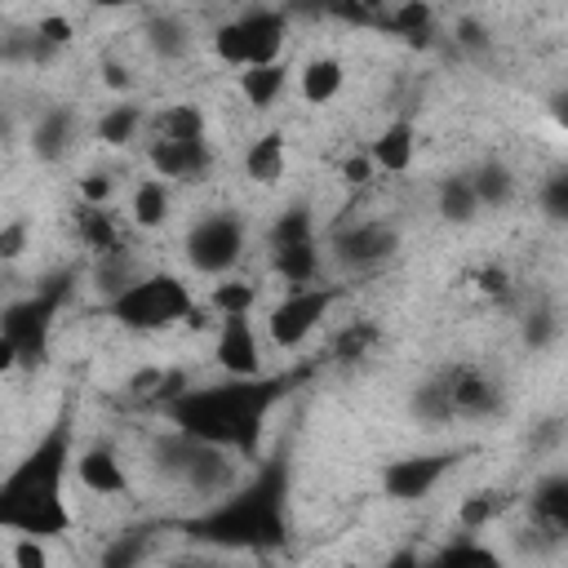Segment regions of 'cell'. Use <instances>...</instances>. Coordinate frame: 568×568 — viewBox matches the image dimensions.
Returning a JSON list of instances; mask_svg holds the SVG:
<instances>
[{"mask_svg": "<svg viewBox=\"0 0 568 568\" xmlns=\"http://www.w3.org/2000/svg\"><path fill=\"white\" fill-rule=\"evenodd\" d=\"M315 373V364H297L284 373H262V377H226L213 386H191L186 395H178L164 417L173 430H182L186 439L226 448L235 457H257L262 453V430L266 417L275 413V404H284L306 377Z\"/></svg>", "mask_w": 568, "mask_h": 568, "instance_id": "6da1fadb", "label": "cell"}, {"mask_svg": "<svg viewBox=\"0 0 568 568\" xmlns=\"http://www.w3.org/2000/svg\"><path fill=\"white\" fill-rule=\"evenodd\" d=\"M75 470V426L71 408L53 417V426L13 462L0 479V528L13 537L53 541L71 532L67 475Z\"/></svg>", "mask_w": 568, "mask_h": 568, "instance_id": "7a4b0ae2", "label": "cell"}, {"mask_svg": "<svg viewBox=\"0 0 568 568\" xmlns=\"http://www.w3.org/2000/svg\"><path fill=\"white\" fill-rule=\"evenodd\" d=\"M195 546L213 550H280L288 546V453H275L257 466L248 484L204 506L200 515L178 524Z\"/></svg>", "mask_w": 568, "mask_h": 568, "instance_id": "3957f363", "label": "cell"}, {"mask_svg": "<svg viewBox=\"0 0 568 568\" xmlns=\"http://www.w3.org/2000/svg\"><path fill=\"white\" fill-rule=\"evenodd\" d=\"M75 280H80L75 266H58L31 293L4 302V311H0V368H40L49 359V342H53L62 306L75 293Z\"/></svg>", "mask_w": 568, "mask_h": 568, "instance_id": "277c9868", "label": "cell"}, {"mask_svg": "<svg viewBox=\"0 0 568 568\" xmlns=\"http://www.w3.org/2000/svg\"><path fill=\"white\" fill-rule=\"evenodd\" d=\"M422 426H453V422H488L506 408L501 382L479 364H444L413 386L408 399Z\"/></svg>", "mask_w": 568, "mask_h": 568, "instance_id": "5b68a950", "label": "cell"}, {"mask_svg": "<svg viewBox=\"0 0 568 568\" xmlns=\"http://www.w3.org/2000/svg\"><path fill=\"white\" fill-rule=\"evenodd\" d=\"M106 320H115L129 333H164L178 324H195L200 306L186 280H178L173 271H146L133 288H124L120 297L102 302Z\"/></svg>", "mask_w": 568, "mask_h": 568, "instance_id": "8992f818", "label": "cell"}, {"mask_svg": "<svg viewBox=\"0 0 568 568\" xmlns=\"http://www.w3.org/2000/svg\"><path fill=\"white\" fill-rule=\"evenodd\" d=\"M151 462H155V470H160L164 479H173V484L186 488L191 497H204L209 506L240 488L235 453L213 448V444H200V439H186L182 430L160 435V439L151 444Z\"/></svg>", "mask_w": 568, "mask_h": 568, "instance_id": "52a82bcc", "label": "cell"}, {"mask_svg": "<svg viewBox=\"0 0 568 568\" xmlns=\"http://www.w3.org/2000/svg\"><path fill=\"white\" fill-rule=\"evenodd\" d=\"M284 36H288V13L271 4H253L213 31V58L235 71L271 67L284 53Z\"/></svg>", "mask_w": 568, "mask_h": 568, "instance_id": "ba28073f", "label": "cell"}, {"mask_svg": "<svg viewBox=\"0 0 568 568\" xmlns=\"http://www.w3.org/2000/svg\"><path fill=\"white\" fill-rule=\"evenodd\" d=\"M266 253H271V271L284 284H293V288L320 284V235H315L311 200H293L275 213V222L266 231Z\"/></svg>", "mask_w": 568, "mask_h": 568, "instance_id": "9c48e42d", "label": "cell"}, {"mask_svg": "<svg viewBox=\"0 0 568 568\" xmlns=\"http://www.w3.org/2000/svg\"><path fill=\"white\" fill-rule=\"evenodd\" d=\"M342 284H311V288H288L271 311H266V337L280 351L306 346V337L328 320V311L342 302Z\"/></svg>", "mask_w": 568, "mask_h": 568, "instance_id": "30bf717a", "label": "cell"}, {"mask_svg": "<svg viewBox=\"0 0 568 568\" xmlns=\"http://www.w3.org/2000/svg\"><path fill=\"white\" fill-rule=\"evenodd\" d=\"M182 253H186L191 271H200V275H231L244 257V222L226 209H213L191 222Z\"/></svg>", "mask_w": 568, "mask_h": 568, "instance_id": "8fae6325", "label": "cell"}, {"mask_svg": "<svg viewBox=\"0 0 568 568\" xmlns=\"http://www.w3.org/2000/svg\"><path fill=\"white\" fill-rule=\"evenodd\" d=\"M328 248H333V262L351 275H368V271H382L395 253H399V226L386 222V217H359V222H342L333 235H328Z\"/></svg>", "mask_w": 568, "mask_h": 568, "instance_id": "7c38bea8", "label": "cell"}, {"mask_svg": "<svg viewBox=\"0 0 568 568\" xmlns=\"http://www.w3.org/2000/svg\"><path fill=\"white\" fill-rule=\"evenodd\" d=\"M524 510H528V546L532 550H559L568 541V470H550L541 475L528 497H524Z\"/></svg>", "mask_w": 568, "mask_h": 568, "instance_id": "4fadbf2b", "label": "cell"}, {"mask_svg": "<svg viewBox=\"0 0 568 568\" xmlns=\"http://www.w3.org/2000/svg\"><path fill=\"white\" fill-rule=\"evenodd\" d=\"M470 448H439V453H413V457H395L382 470V493L390 501H422L426 493L439 488V479L466 462Z\"/></svg>", "mask_w": 568, "mask_h": 568, "instance_id": "5bb4252c", "label": "cell"}, {"mask_svg": "<svg viewBox=\"0 0 568 568\" xmlns=\"http://www.w3.org/2000/svg\"><path fill=\"white\" fill-rule=\"evenodd\" d=\"M75 479H80V488H89L93 497H124V493L133 488L115 439H93V444H84V448L75 453Z\"/></svg>", "mask_w": 568, "mask_h": 568, "instance_id": "9a60e30c", "label": "cell"}, {"mask_svg": "<svg viewBox=\"0 0 568 568\" xmlns=\"http://www.w3.org/2000/svg\"><path fill=\"white\" fill-rule=\"evenodd\" d=\"M213 359H217V368H222L226 377H262V342H257L248 315L217 320Z\"/></svg>", "mask_w": 568, "mask_h": 568, "instance_id": "2e32d148", "label": "cell"}, {"mask_svg": "<svg viewBox=\"0 0 568 568\" xmlns=\"http://www.w3.org/2000/svg\"><path fill=\"white\" fill-rule=\"evenodd\" d=\"M146 164L164 182H204L209 169H213V146H209V138H200V142H160V138H151L146 142Z\"/></svg>", "mask_w": 568, "mask_h": 568, "instance_id": "e0dca14e", "label": "cell"}, {"mask_svg": "<svg viewBox=\"0 0 568 568\" xmlns=\"http://www.w3.org/2000/svg\"><path fill=\"white\" fill-rule=\"evenodd\" d=\"M80 138V115L71 106H44L36 120H31V155L44 160V164H58L71 155Z\"/></svg>", "mask_w": 568, "mask_h": 568, "instance_id": "ac0fdd59", "label": "cell"}, {"mask_svg": "<svg viewBox=\"0 0 568 568\" xmlns=\"http://www.w3.org/2000/svg\"><path fill=\"white\" fill-rule=\"evenodd\" d=\"M368 155H373L377 173H408L413 155H417V124L408 115H395L390 124L377 129V138L368 142Z\"/></svg>", "mask_w": 568, "mask_h": 568, "instance_id": "d6986e66", "label": "cell"}, {"mask_svg": "<svg viewBox=\"0 0 568 568\" xmlns=\"http://www.w3.org/2000/svg\"><path fill=\"white\" fill-rule=\"evenodd\" d=\"M142 40H146V49L160 58V62H178V58H186L191 53V22L182 18V13H173V9H155V13H146L142 18Z\"/></svg>", "mask_w": 568, "mask_h": 568, "instance_id": "ffe728a7", "label": "cell"}, {"mask_svg": "<svg viewBox=\"0 0 568 568\" xmlns=\"http://www.w3.org/2000/svg\"><path fill=\"white\" fill-rule=\"evenodd\" d=\"M75 235L93 257H111V253H129L124 226L111 209H93V204H75Z\"/></svg>", "mask_w": 568, "mask_h": 568, "instance_id": "44dd1931", "label": "cell"}, {"mask_svg": "<svg viewBox=\"0 0 568 568\" xmlns=\"http://www.w3.org/2000/svg\"><path fill=\"white\" fill-rule=\"evenodd\" d=\"M422 568H506V564L475 532H453L444 546H435L430 555H422Z\"/></svg>", "mask_w": 568, "mask_h": 568, "instance_id": "7402d4cb", "label": "cell"}, {"mask_svg": "<svg viewBox=\"0 0 568 568\" xmlns=\"http://www.w3.org/2000/svg\"><path fill=\"white\" fill-rule=\"evenodd\" d=\"M284 164H288V138H284V129H266L244 151V178L257 182V186H275L284 178Z\"/></svg>", "mask_w": 568, "mask_h": 568, "instance_id": "603a6c76", "label": "cell"}, {"mask_svg": "<svg viewBox=\"0 0 568 568\" xmlns=\"http://www.w3.org/2000/svg\"><path fill=\"white\" fill-rule=\"evenodd\" d=\"M435 213H439L448 226H470V222L484 213L470 173H448V178H439V186H435Z\"/></svg>", "mask_w": 568, "mask_h": 568, "instance_id": "cb8c5ba5", "label": "cell"}, {"mask_svg": "<svg viewBox=\"0 0 568 568\" xmlns=\"http://www.w3.org/2000/svg\"><path fill=\"white\" fill-rule=\"evenodd\" d=\"M515 501H524L515 488H479V493H470V497H462V506H457V532H484L488 524H497Z\"/></svg>", "mask_w": 568, "mask_h": 568, "instance_id": "d4e9b609", "label": "cell"}, {"mask_svg": "<svg viewBox=\"0 0 568 568\" xmlns=\"http://www.w3.org/2000/svg\"><path fill=\"white\" fill-rule=\"evenodd\" d=\"M377 31H386V36H395V40H408V44H430V36H435V9L430 4H417V0H408V4H390V9H382L377 13Z\"/></svg>", "mask_w": 568, "mask_h": 568, "instance_id": "484cf974", "label": "cell"}, {"mask_svg": "<svg viewBox=\"0 0 568 568\" xmlns=\"http://www.w3.org/2000/svg\"><path fill=\"white\" fill-rule=\"evenodd\" d=\"M151 138H160V142H200V138H209V120L195 102H169L151 115Z\"/></svg>", "mask_w": 568, "mask_h": 568, "instance_id": "4316f807", "label": "cell"}, {"mask_svg": "<svg viewBox=\"0 0 568 568\" xmlns=\"http://www.w3.org/2000/svg\"><path fill=\"white\" fill-rule=\"evenodd\" d=\"M377 342H382V324L368 320V315H359V320H351V324H342V328L333 333V342H328V364L351 368V364L368 359V355L377 351Z\"/></svg>", "mask_w": 568, "mask_h": 568, "instance_id": "83f0119b", "label": "cell"}, {"mask_svg": "<svg viewBox=\"0 0 568 568\" xmlns=\"http://www.w3.org/2000/svg\"><path fill=\"white\" fill-rule=\"evenodd\" d=\"M155 546V524H133L98 550V568H142Z\"/></svg>", "mask_w": 568, "mask_h": 568, "instance_id": "f1b7e54d", "label": "cell"}, {"mask_svg": "<svg viewBox=\"0 0 568 568\" xmlns=\"http://www.w3.org/2000/svg\"><path fill=\"white\" fill-rule=\"evenodd\" d=\"M342 84H346V71H342V62H337L333 53H315V58L302 67V80H297V89H302V98H306L311 106L333 102V98L342 93Z\"/></svg>", "mask_w": 568, "mask_h": 568, "instance_id": "f546056e", "label": "cell"}, {"mask_svg": "<svg viewBox=\"0 0 568 568\" xmlns=\"http://www.w3.org/2000/svg\"><path fill=\"white\" fill-rule=\"evenodd\" d=\"M470 173V182H475V195H479V204L484 209H506L510 200H515V173H510V164L506 160H479L475 169H466Z\"/></svg>", "mask_w": 568, "mask_h": 568, "instance_id": "4dcf8cb0", "label": "cell"}, {"mask_svg": "<svg viewBox=\"0 0 568 568\" xmlns=\"http://www.w3.org/2000/svg\"><path fill=\"white\" fill-rule=\"evenodd\" d=\"M142 275H146V271L138 266L133 248H129V253H111V257H93V288L102 293V302L120 297V293L133 288Z\"/></svg>", "mask_w": 568, "mask_h": 568, "instance_id": "1f68e13d", "label": "cell"}, {"mask_svg": "<svg viewBox=\"0 0 568 568\" xmlns=\"http://www.w3.org/2000/svg\"><path fill=\"white\" fill-rule=\"evenodd\" d=\"M151 124V115L138 106V102H115V106H106L102 111V120H98V142H106V146H129V142H138V133Z\"/></svg>", "mask_w": 568, "mask_h": 568, "instance_id": "d6a6232c", "label": "cell"}, {"mask_svg": "<svg viewBox=\"0 0 568 568\" xmlns=\"http://www.w3.org/2000/svg\"><path fill=\"white\" fill-rule=\"evenodd\" d=\"M129 217L142 231L164 226V217H169V182L164 178H142L133 186V195H129Z\"/></svg>", "mask_w": 568, "mask_h": 568, "instance_id": "836d02e7", "label": "cell"}, {"mask_svg": "<svg viewBox=\"0 0 568 568\" xmlns=\"http://www.w3.org/2000/svg\"><path fill=\"white\" fill-rule=\"evenodd\" d=\"M288 89V67L284 62H271V67H253V71H240V93L253 111H266L275 106V98Z\"/></svg>", "mask_w": 568, "mask_h": 568, "instance_id": "e575fe53", "label": "cell"}, {"mask_svg": "<svg viewBox=\"0 0 568 568\" xmlns=\"http://www.w3.org/2000/svg\"><path fill=\"white\" fill-rule=\"evenodd\" d=\"M253 302H257V284H248V280H222V284H213V293H209V306H213L222 320L248 315Z\"/></svg>", "mask_w": 568, "mask_h": 568, "instance_id": "d590c367", "label": "cell"}, {"mask_svg": "<svg viewBox=\"0 0 568 568\" xmlns=\"http://www.w3.org/2000/svg\"><path fill=\"white\" fill-rule=\"evenodd\" d=\"M519 337H524L528 351H546V346L559 337V315H555V306H550V302H537V306L519 320Z\"/></svg>", "mask_w": 568, "mask_h": 568, "instance_id": "8d00e7d4", "label": "cell"}, {"mask_svg": "<svg viewBox=\"0 0 568 568\" xmlns=\"http://www.w3.org/2000/svg\"><path fill=\"white\" fill-rule=\"evenodd\" d=\"M537 204H541V213H546L550 222H564V226H568V164L555 169V173L541 182Z\"/></svg>", "mask_w": 568, "mask_h": 568, "instance_id": "74e56055", "label": "cell"}, {"mask_svg": "<svg viewBox=\"0 0 568 568\" xmlns=\"http://www.w3.org/2000/svg\"><path fill=\"white\" fill-rule=\"evenodd\" d=\"M75 195H80V204H93V209H111V195H115V178H111V173H102V169H89V173L80 178Z\"/></svg>", "mask_w": 568, "mask_h": 568, "instance_id": "f35d334b", "label": "cell"}, {"mask_svg": "<svg viewBox=\"0 0 568 568\" xmlns=\"http://www.w3.org/2000/svg\"><path fill=\"white\" fill-rule=\"evenodd\" d=\"M31 31L53 49V53H62L71 40H75V27H71V18H62V13H44V18H36L31 22Z\"/></svg>", "mask_w": 568, "mask_h": 568, "instance_id": "ab89813d", "label": "cell"}, {"mask_svg": "<svg viewBox=\"0 0 568 568\" xmlns=\"http://www.w3.org/2000/svg\"><path fill=\"white\" fill-rule=\"evenodd\" d=\"M475 288H479L484 297H493V302H510V293H515L510 271H506V266H497V262H488V266H479V271H475Z\"/></svg>", "mask_w": 568, "mask_h": 568, "instance_id": "60d3db41", "label": "cell"}, {"mask_svg": "<svg viewBox=\"0 0 568 568\" xmlns=\"http://www.w3.org/2000/svg\"><path fill=\"white\" fill-rule=\"evenodd\" d=\"M9 564H13V568H49V550H44V541H36V537H13Z\"/></svg>", "mask_w": 568, "mask_h": 568, "instance_id": "b9f144b4", "label": "cell"}, {"mask_svg": "<svg viewBox=\"0 0 568 568\" xmlns=\"http://www.w3.org/2000/svg\"><path fill=\"white\" fill-rule=\"evenodd\" d=\"M27 231H31L27 217H13V222L0 226V257H4V262H18V257L27 253Z\"/></svg>", "mask_w": 568, "mask_h": 568, "instance_id": "7bdbcfd3", "label": "cell"}, {"mask_svg": "<svg viewBox=\"0 0 568 568\" xmlns=\"http://www.w3.org/2000/svg\"><path fill=\"white\" fill-rule=\"evenodd\" d=\"M453 40L462 44V49H470V53H484L493 40H488V27L479 22V18H457V27H453Z\"/></svg>", "mask_w": 568, "mask_h": 568, "instance_id": "ee69618b", "label": "cell"}, {"mask_svg": "<svg viewBox=\"0 0 568 568\" xmlns=\"http://www.w3.org/2000/svg\"><path fill=\"white\" fill-rule=\"evenodd\" d=\"M337 173H342V182H346V186H355V191H359V186H368V182H373L377 164H373V155H368V151H359V155H346Z\"/></svg>", "mask_w": 568, "mask_h": 568, "instance_id": "f6af8a7d", "label": "cell"}, {"mask_svg": "<svg viewBox=\"0 0 568 568\" xmlns=\"http://www.w3.org/2000/svg\"><path fill=\"white\" fill-rule=\"evenodd\" d=\"M546 115L568 133V89H555V93L546 98Z\"/></svg>", "mask_w": 568, "mask_h": 568, "instance_id": "bcb514c9", "label": "cell"}, {"mask_svg": "<svg viewBox=\"0 0 568 568\" xmlns=\"http://www.w3.org/2000/svg\"><path fill=\"white\" fill-rule=\"evenodd\" d=\"M382 568H422V550L417 546H399Z\"/></svg>", "mask_w": 568, "mask_h": 568, "instance_id": "7dc6e473", "label": "cell"}, {"mask_svg": "<svg viewBox=\"0 0 568 568\" xmlns=\"http://www.w3.org/2000/svg\"><path fill=\"white\" fill-rule=\"evenodd\" d=\"M102 84H111V89H129L133 80L124 75V67H120V62H102Z\"/></svg>", "mask_w": 568, "mask_h": 568, "instance_id": "c3c4849f", "label": "cell"}, {"mask_svg": "<svg viewBox=\"0 0 568 568\" xmlns=\"http://www.w3.org/2000/svg\"><path fill=\"white\" fill-rule=\"evenodd\" d=\"M169 568H195V559H178V564H169Z\"/></svg>", "mask_w": 568, "mask_h": 568, "instance_id": "681fc988", "label": "cell"}]
</instances>
